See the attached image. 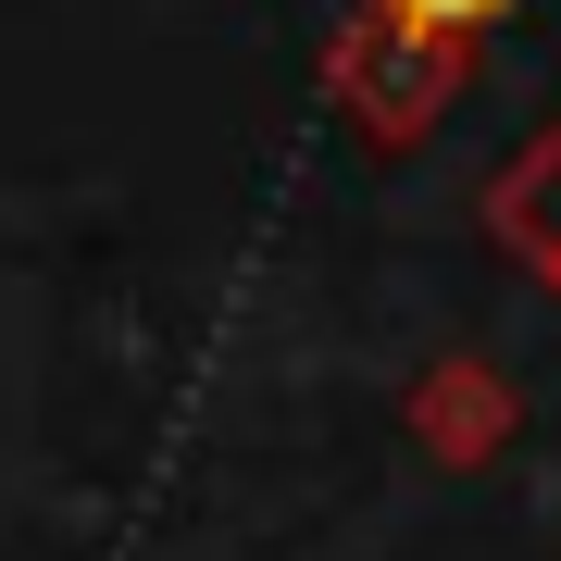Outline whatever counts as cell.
Segmentation results:
<instances>
[{"instance_id":"obj_3","label":"cell","mask_w":561,"mask_h":561,"mask_svg":"<svg viewBox=\"0 0 561 561\" xmlns=\"http://www.w3.org/2000/svg\"><path fill=\"white\" fill-rule=\"evenodd\" d=\"M486 238H500L524 275L561 287V125H537V138L486 175Z\"/></svg>"},{"instance_id":"obj_2","label":"cell","mask_w":561,"mask_h":561,"mask_svg":"<svg viewBox=\"0 0 561 561\" xmlns=\"http://www.w3.org/2000/svg\"><path fill=\"white\" fill-rule=\"evenodd\" d=\"M400 424H412V449H424V461H449V474H486V461L524 437V400H512V375H500L486 350H449V362H424V375H412Z\"/></svg>"},{"instance_id":"obj_1","label":"cell","mask_w":561,"mask_h":561,"mask_svg":"<svg viewBox=\"0 0 561 561\" xmlns=\"http://www.w3.org/2000/svg\"><path fill=\"white\" fill-rule=\"evenodd\" d=\"M474 88V38L461 25H412V13H362L324 38V101L362 150H412L424 125H449V101Z\"/></svg>"},{"instance_id":"obj_4","label":"cell","mask_w":561,"mask_h":561,"mask_svg":"<svg viewBox=\"0 0 561 561\" xmlns=\"http://www.w3.org/2000/svg\"><path fill=\"white\" fill-rule=\"evenodd\" d=\"M375 13H412V25H461V38H486L512 0H375Z\"/></svg>"}]
</instances>
